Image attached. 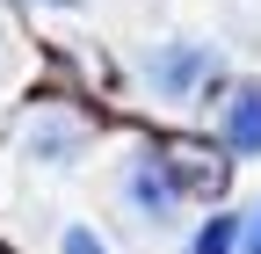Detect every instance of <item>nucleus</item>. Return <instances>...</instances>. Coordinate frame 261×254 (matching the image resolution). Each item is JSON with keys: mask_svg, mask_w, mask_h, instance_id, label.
Masks as SVG:
<instances>
[{"mask_svg": "<svg viewBox=\"0 0 261 254\" xmlns=\"http://www.w3.org/2000/svg\"><path fill=\"white\" fill-rule=\"evenodd\" d=\"M145 73H152V87L167 102H203V87L218 80V51L211 44H160L145 58Z\"/></svg>", "mask_w": 261, "mask_h": 254, "instance_id": "1", "label": "nucleus"}, {"mask_svg": "<svg viewBox=\"0 0 261 254\" xmlns=\"http://www.w3.org/2000/svg\"><path fill=\"white\" fill-rule=\"evenodd\" d=\"M232 240H240V225H232L225 211H211V225L196 233V254H232Z\"/></svg>", "mask_w": 261, "mask_h": 254, "instance_id": "6", "label": "nucleus"}, {"mask_svg": "<svg viewBox=\"0 0 261 254\" xmlns=\"http://www.w3.org/2000/svg\"><path fill=\"white\" fill-rule=\"evenodd\" d=\"M0 254H8V247H0Z\"/></svg>", "mask_w": 261, "mask_h": 254, "instance_id": "9", "label": "nucleus"}, {"mask_svg": "<svg viewBox=\"0 0 261 254\" xmlns=\"http://www.w3.org/2000/svg\"><path fill=\"white\" fill-rule=\"evenodd\" d=\"M130 204H138V218H152V225H167V218H174V204H181V182H174V167L145 153V160L130 167Z\"/></svg>", "mask_w": 261, "mask_h": 254, "instance_id": "2", "label": "nucleus"}, {"mask_svg": "<svg viewBox=\"0 0 261 254\" xmlns=\"http://www.w3.org/2000/svg\"><path fill=\"white\" fill-rule=\"evenodd\" d=\"M247 254H261V204H254V218H247Z\"/></svg>", "mask_w": 261, "mask_h": 254, "instance_id": "8", "label": "nucleus"}, {"mask_svg": "<svg viewBox=\"0 0 261 254\" xmlns=\"http://www.w3.org/2000/svg\"><path fill=\"white\" fill-rule=\"evenodd\" d=\"M225 145L232 153H261V80L225 94Z\"/></svg>", "mask_w": 261, "mask_h": 254, "instance_id": "4", "label": "nucleus"}, {"mask_svg": "<svg viewBox=\"0 0 261 254\" xmlns=\"http://www.w3.org/2000/svg\"><path fill=\"white\" fill-rule=\"evenodd\" d=\"M29 145H44V160H73V145H80V123H65V116H44V123H29Z\"/></svg>", "mask_w": 261, "mask_h": 254, "instance_id": "5", "label": "nucleus"}, {"mask_svg": "<svg viewBox=\"0 0 261 254\" xmlns=\"http://www.w3.org/2000/svg\"><path fill=\"white\" fill-rule=\"evenodd\" d=\"M65 254H109V247H102V233H87V225H73V233H65Z\"/></svg>", "mask_w": 261, "mask_h": 254, "instance_id": "7", "label": "nucleus"}, {"mask_svg": "<svg viewBox=\"0 0 261 254\" xmlns=\"http://www.w3.org/2000/svg\"><path fill=\"white\" fill-rule=\"evenodd\" d=\"M160 160H167L174 182L196 189V196H218V189H225V160H218L211 145H196V138H167V145H160Z\"/></svg>", "mask_w": 261, "mask_h": 254, "instance_id": "3", "label": "nucleus"}]
</instances>
